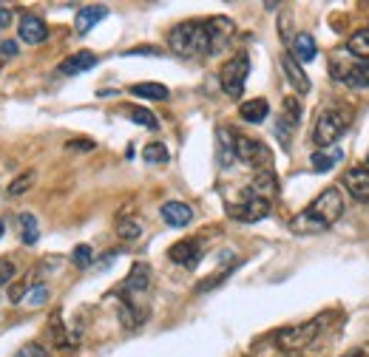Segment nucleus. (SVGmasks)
Returning <instances> with one entry per match:
<instances>
[{
	"mask_svg": "<svg viewBox=\"0 0 369 357\" xmlns=\"http://www.w3.org/2000/svg\"><path fill=\"white\" fill-rule=\"evenodd\" d=\"M344 216V196L338 187H327L310 207H304L298 216L290 221V230L293 232H302V235H310V232H324L330 230L338 219Z\"/></svg>",
	"mask_w": 369,
	"mask_h": 357,
	"instance_id": "f257e3e1",
	"label": "nucleus"
},
{
	"mask_svg": "<svg viewBox=\"0 0 369 357\" xmlns=\"http://www.w3.org/2000/svg\"><path fill=\"white\" fill-rule=\"evenodd\" d=\"M168 49L176 57H207L211 54V43H207L204 20H184L171 29Z\"/></svg>",
	"mask_w": 369,
	"mask_h": 357,
	"instance_id": "f03ea898",
	"label": "nucleus"
},
{
	"mask_svg": "<svg viewBox=\"0 0 369 357\" xmlns=\"http://www.w3.org/2000/svg\"><path fill=\"white\" fill-rule=\"evenodd\" d=\"M350 122H352L350 111H341V108L324 111V113L318 116L315 128H313V142H315L318 148H335V142H338L344 133H347Z\"/></svg>",
	"mask_w": 369,
	"mask_h": 357,
	"instance_id": "7ed1b4c3",
	"label": "nucleus"
},
{
	"mask_svg": "<svg viewBox=\"0 0 369 357\" xmlns=\"http://www.w3.org/2000/svg\"><path fill=\"white\" fill-rule=\"evenodd\" d=\"M330 74L350 88H369V60H341V54H333Z\"/></svg>",
	"mask_w": 369,
	"mask_h": 357,
	"instance_id": "20e7f679",
	"label": "nucleus"
},
{
	"mask_svg": "<svg viewBox=\"0 0 369 357\" xmlns=\"http://www.w3.org/2000/svg\"><path fill=\"white\" fill-rule=\"evenodd\" d=\"M247 74H250V60L242 54V57H233L227 60L219 71V83H222V91L227 94L230 100H239L244 94V83H247Z\"/></svg>",
	"mask_w": 369,
	"mask_h": 357,
	"instance_id": "39448f33",
	"label": "nucleus"
},
{
	"mask_svg": "<svg viewBox=\"0 0 369 357\" xmlns=\"http://www.w3.org/2000/svg\"><path fill=\"white\" fill-rule=\"evenodd\" d=\"M327 318H315V321H307V323H298V326H290V329H282L279 335H275V343H279L282 349H304L310 346L315 338H318V332L324 329Z\"/></svg>",
	"mask_w": 369,
	"mask_h": 357,
	"instance_id": "423d86ee",
	"label": "nucleus"
},
{
	"mask_svg": "<svg viewBox=\"0 0 369 357\" xmlns=\"http://www.w3.org/2000/svg\"><path fill=\"white\" fill-rule=\"evenodd\" d=\"M270 210H273V202L256 196V193H250V190H244V196L239 204H227V213H230V219H236V221H244V224H253V221H262L270 216Z\"/></svg>",
	"mask_w": 369,
	"mask_h": 357,
	"instance_id": "0eeeda50",
	"label": "nucleus"
},
{
	"mask_svg": "<svg viewBox=\"0 0 369 357\" xmlns=\"http://www.w3.org/2000/svg\"><path fill=\"white\" fill-rule=\"evenodd\" d=\"M204 29H207V43H211V54L224 52L236 37V23L230 17H224V14H216L211 20H204Z\"/></svg>",
	"mask_w": 369,
	"mask_h": 357,
	"instance_id": "6e6552de",
	"label": "nucleus"
},
{
	"mask_svg": "<svg viewBox=\"0 0 369 357\" xmlns=\"http://www.w3.org/2000/svg\"><path fill=\"white\" fill-rule=\"evenodd\" d=\"M236 159L256 171H270V151L250 136H236Z\"/></svg>",
	"mask_w": 369,
	"mask_h": 357,
	"instance_id": "1a4fd4ad",
	"label": "nucleus"
},
{
	"mask_svg": "<svg viewBox=\"0 0 369 357\" xmlns=\"http://www.w3.org/2000/svg\"><path fill=\"white\" fill-rule=\"evenodd\" d=\"M168 258L173 261V264L184 267V270H193L199 264V258H202V244H199V238H188V241H179L168 250Z\"/></svg>",
	"mask_w": 369,
	"mask_h": 357,
	"instance_id": "9d476101",
	"label": "nucleus"
},
{
	"mask_svg": "<svg viewBox=\"0 0 369 357\" xmlns=\"http://www.w3.org/2000/svg\"><path fill=\"white\" fill-rule=\"evenodd\" d=\"M344 187L355 202L369 204V168H350L344 173Z\"/></svg>",
	"mask_w": 369,
	"mask_h": 357,
	"instance_id": "9b49d317",
	"label": "nucleus"
},
{
	"mask_svg": "<svg viewBox=\"0 0 369 357\" xmlns=\"http://www.w3.org/2000/svg\"><path fill=\"white\" fill-rule=\"evenodd\" d=\"M17 37L29 45H40V43H45V37H49V29H45V23L37 14H23L20 26H17Z\"/></svg>",
	"mask_w": 369,
	"mask_h": 357,
	"instance_id": "f8f14e48",
	"label": "nucleus"
},
{
	"mask_svg": "<svg viewBox=\"0 0 369 357\" xmlns=\"http://www.w3.org/2000/svg\"><path fill=\"white\" fill-rule=\"evenodd\" d=\"M148 287H151V267L140 261V264L131 267V272H128V278L123 283V290H125V295H145Z\"/></svg>",
	"mask_w": 369,
	"mask_h": 357,
	"instance_id": "ddd939ff",
	"label": "nucleus"
},
{
	"mask_svg": "<svg viewBox=\"0 0 369 357\" xmlns=\"http://www.w3.org/2000/svg\"><path fill=\"white\" fill-rule=\"evenodd\" d=\"M159 213H162V219H165L168 227H188L193 221V210L184 202H165Z\"/></svg>",
	"mask_w": 369,
	"mask_h": 357,
	"instance_id": "4468645a",
	"label": "nucleus"
},
{
	"mask_svg": "<svg viewBox=\"0 0 369 357\" xmlns=\"http://www.w3.org/2000/svg\"><path fill=\"white\" fill-rule=\"evenodd\" d=\"M282 68H284L290 85H293L298 94H307V91H310V77L304 74V65L298 63L293 54H284V57H282Z\"/></svg>",
	"mask_w": 369,
	"mask_h": 357,
	"instance_id": "2eb2a0df",
	"label": "nucleus"
},
{
	"mask_svg": "<svg viewBox=\"0 0 369 357\" xmlns=\"http://www.w3.org/2000/svg\"><path fill=\"white\" fill-rule=\"evenodd\" d=\"M94 65H97V54L94 52H77L68 60H63L57 71H60V74H65V77H74V74H83V71L94 68Z\"/></svg>",
	"mask_w": 369,
	"mask_h": 357,
	"instance_id": "dca6fc26",
	"label": "nucleus"
},
{
	"mask_svg": "<svg viewBox=\"0 0 369 357\" xmlns=\"http://www.w3.org/2000/svg\"><path fill=\"white\" fill-rule=\"evenodd\" d=\"M290 54L298 60V63H313L315 54H318V45L313 40V34H295L293 37V45H290Z\"/></svg>",
	"mask_w": 369,
	"mask_h": 357,
	"instance_id": "f3484780",
	"label": "nucleus"
},
{
	"mask_svg": "<svg viewBox=\"0 0 369 357\" xmlns=\"http://www.w3.org/2000/svg\"><path fill=\"white\" fill-rule=\"evenodd\" d=\"M105 17H108L105 6H83L74 17V29H77V34H85L91 26H97V23L105 20Z\"/></svg>",
	"mask_w": 369,
	"mask_h": 357,
	"instance_id": "a211bd4d",
	"label": "nucleus"
},
{
	"mask_svg": "<svg viewBox=\"0 0 369 357\" xmlns=\"http://www.w3.org/2000/svg\"><path fill=\"white\" fill-rule=\"evenodd\" d=\"M216 142H219V164L222 168H230V164L236 162V136L230 133L227 128H219Z\"/></svg>",
	"mask_w": 369,
	"mask_h": 357,
	"instance_id": "6ab92c4d",
	"label": "nucleus"
},
{
	"mask_svg": "<svg viewBox=\"0 0 369 357\" xmlns=\"http://www.w3.org/2000/svg\"><path fill=\"white\" fill-rule=\"evenodd\" d=\"M247 190L270 202V199L275 196V190H279V182H275V173H273V171H259L256 179H253V184H250Z\"/></svg>",
	"mask_w": 369,
	"mask_h": 357,
	"instance_id": "aec40b11",
	"label": "nucleus"
},
{
	"mask_svg": "<svg viewBox=\"0 0 369 357\" xmlns=\"http://www.w3.org/2000/svg\"><path fill=\"white\" fill-rule=\"evenodd\" d=\"M341 159H344V151L341 148H321V151L313 153V171L315 173H327V171L335 168Z\"/></svg>",
	"mask_w": 369,
	"mask_h": 357,
	"instance_id": "412c9836",
	"label": "nucleus"
},
{
	"mask_svg": "<svg viewBox=\"0 0 369 357\" xmlns=\"http://www.w3.org/2000/svg\"><path fill=\"white\" fill-rule=\"evenodd\" d=\"M267 113H270L267 100H247V102H242V105H239V116L244 119V122H253V125L264 122Z\"/></svg>",
	"mask_w": 369,
	"mask_h": 357,
	"instance_id": "4be33fe9",
	"label": "nucleus"
},
{
	"mask_svg": "<svg viewBox=\"0 0 369 357\" xmlns=\"http://www.w3.org/2000/svg\"><path fill=\"white\" fill-rule=\"evenodd\" d=\"M347 54L355 60H369V29H358L347 40Z\"/></svg>",
	"mask_w": 369,
	"mask_h": 357,
	"instance_id": "5701e85b",
	"label": "nucleus"
},
{
	"mask_svg": "<svg viewBox=\"0 0 369 357\" xmlns=\"http://www.w3.org/2000/svg\"><path fill=\"white\" fill-rule=\"evenodd\" d=\"M17 227H20V241L23 244H37V238H40V227H37V219L32 216V213H20V219H17Z\"/></svg>",
	"mask_w": 369,
	"mask_h": 357,
	"instance_id": "b1692460",
	"label": "nucleus"
},
{
	"mask_svg": "<svg viewBox=\"0 0 369 357\" xmlns=\"http://www.w3.org/2000/svg\"><path fill=\"white\" fill-rule=\"evenodd\" d=\"M131 94L134 97H145V100H168L171 97V91L162 83H136V85H131Z\"/></svg>",
	"mask_w": 369,
	"mask_h": 357,
	"instance_id": "393cba45",
	"label": "nucleus"
},
{
	"mask_svg": "<svg viewBox=\"0 0 369 357\" xmlns=\"http://www.w3.org/2000/svg\"><path fill=\"white\" fill-rule=\"evenodd\" d=\"M143 159L148 164H165L171 159V153H168V148L162 145V142H151V145L143 151Z\"/></svg>",
	"mask_w": 369,
	"mask_h": 357,
	"instance_id": "a878e982",
	"label": "nucleus"
},
{
	"mask_svg": "<svg viewBox=\"0 0 369 357\" xmlns=\"http://www.w3.org/2000/svg\"><path fill=\"white\" fill-rule=\"evenodd\" d=\"M72 261H74V267H77V270H88L91 264H94V250H91L88 244H80V247H74Z\"/></svg>",
	"mask_w": 369,
	"mask_h": 357,
	"instance_id": "bb28decb",
	"label": "nucleus"
},
{
	"mask_svg": "<svg viewBox=\"0 0 369 357\" xmlns=\"http://www.w3.org/2000/svg\"><path fill=\"white\" fill-rule=\"evenodd\" d=\"M131 122H136V125H143V128H148V131H156V116L148 111V108H131Z\"/></svg>",
	"mask_w": 369,
	"mask_h": 357,
	"instance_id": "cd10ccee",
	"label": "nucleus"
},
{
	"mask_svg": "<svg viewBox=\"0 0 369 357\" xmlns=\"http://www.w3.org/2000/svg\"><path fill=\"white\" fill-rule=\"evenodd\" d=\"M34 184V171H26V173H20L12 184H9V196H23L26 190H32Z\"/></svg>",
	"mask_w": 369,
	"mask_h": 357,
	"instance_id": "c85d7f7f",
	"label": "nucleus"
},
{
	"mask_svg": "<svg viewBox=\"0 0 369 357\" xmlns=\"http://www.w3.org/2000/svg\"><path fill=\"white\" fill-rule=\"evenodd\" d=\"M117 232H120V238H125V241H134V238H140L143 227H140V221H136V219H123L117 224Z\"/></svg>",
	"mask_w": 369,
	"mask_h": 357,
	"instance_id": "c756f323",
	"label": "nucleus"
},
{
	"mask_svg": "<svg viewBox=\"0 0 369 357\" xmlns=\"http://www.w3.org/2000/svg\"><path fill=\"white\" fill-rule=\"evenodd\" d=\"M17 275V267L12 258H0V287H6V283Z\"/></svg>",
	"mask_w": 369,
	"mask_h": 357,
	"instance_id": "7c9ffc66",
	"label": "nucleus"
},
{
	"mask_svg": "<svg viewBox=\"0 0 369 357\" xmlns=\"http://www.w3.org/2000/svg\"><path fill=\"white\" fill-rule=\"evenodd\" d=\"M284 119H290V125H295L298 119H302V108H298V102L295 100H284Z\"/></svg>",
	"mask_w": 369,
	"mask_h": 357,
	"instance_id": "2f4dec72",
	"label": "nucleus"
},
{
	"mask_svg": "<svg viewBox=\"0 0 369 357\" xmlns=\"http://www.w3.org/2000/svg\"><path fill=\"white\" fill-rule=\"evenodd\" d=\"M65 151H74V153H85V151H94V142L91 139H72L65 145Z\"/></svg>",
	"mask_w": 369,
	"mask_h": 357,
	"instance_id": "473e14b6",
	"label": "nucleus"
},
{
	"mask_svg": "<svg viewBox=\"0 0 369 357\" xmlns=\"http://www.w3.org/2000/svg\"><path fill=\"white\" fill-rule=\"evenodd\" d=\"M14 357H45V351H43L37 343H29V346H23Z\"/></svg>",
	"mask_w": 369,
	"mask_h": 357,
	"instance_id": "72a5a7b5",
	"label": "nucleus"
},
{
	"mask_svg": "<svg viewBox=\"0 0 369 357\" xmlns=\"http://www.w3.org/2000/svg\"><path fill=\"white\" fill-rule=\"evenodd\" d=\"M29 301H32V303H43V301H45V287H43V283H40L34 292H29Z\"/></svg>",
	"mask_w": 369,
	"mask_h": 357,
	"instance_id": "f704fd0d",
	"label": "nucleus"
},
{
	"mask_svg": "<svg viewBox=\"0 0 369 357\" xmlns=\"http://www.w3.org/2000/svg\"><path fill=\"white\" fill-rule=\"evenodd\" d=\"M0 52H3V54H9V57H14V54H17V43H12V40H6L3 45H0Z\"/></svg>",
	"mask_w": 369,
	"mask_h": 357,
	"instance_id": "c9c22d12",
	"label": "nucleus"
},
{
	"mask_svg": "<svg viewBox=\"0 0 369 357\" xmlns=\"http://www.w3.org/2000/svg\"><path fill=\"white\" fill-rule=\"evenodd\" d=\"M9 20H12V14H9L6 9H0V29H3V26H9Z\"/></svg>",
	"mask_w": 369,
	"mask_h": 357,
	"instance_id": "e433bc0d",
	"label": "nucleus"
},
{
	"mask_svg": "<svg viewBox=\"0 0 369 357\" xmlns=\"http://www.w3.org/2000/svg\"><path fill=\"white\" fill-rule=\"evenodd\" d=\"M3 232H6V224H3V221H0V238H3Z\"/></svg>",
	"mask_w": 369,
	"mask_h": 357,
	"instance_id": "4c0bfd02",
	"label": "nucleus"
},
{
	"mask_svg": "<svg viewBox=\"0 0 369 357\" xmlns=\"http://www.w3.org/2000/svg\"><path fill=\"white\" fill-rule=\"evenodd\" d=\"M347 357H361V354H358V351H352V354H347Z\"/></svg>",
	"mask_w": 369,
	"mask_h": 357,
	"instance_id": "58836bf2",
	"label": "nucleus"
},
{
	"mask_svg": "<svg viewBox=\"0 0 369 357\" xmlns=\"http://www.w3.org/2000/svg\"><path fill=\"white\" fill-rule=\"evenodd\" d=\"M0 68H3V60H0Z\"/></svg>",
	"mask_w": 369,
	"mask_h": 357,
	"instance_id": "ea45409f",
	"label": "nucleus"
},
{
	"mask_svg": "<svg viewBox=\"0 0 369 357\" xmlns=\"http://www.w3.org/2000/svg\"><path fill=\"white\" fill-rule=\"evenodd\" d=\"M366 168H369V162H366Z\"/></svg>",
	"mask_w": 369,
	"mask_h": 357,
	"instance_id": "a19ab883",
	"label": "nucleus"
}]
</instances>
